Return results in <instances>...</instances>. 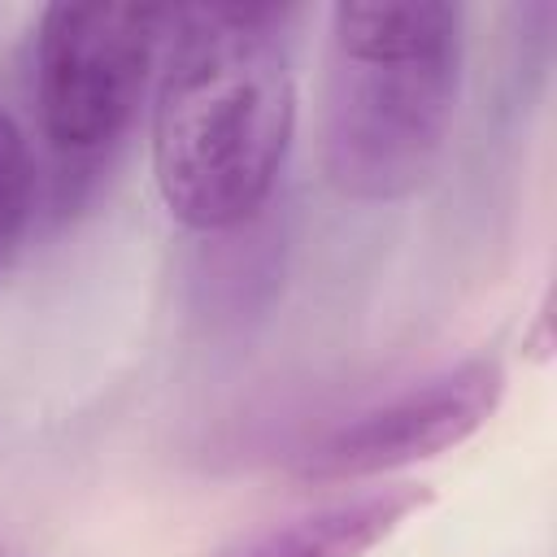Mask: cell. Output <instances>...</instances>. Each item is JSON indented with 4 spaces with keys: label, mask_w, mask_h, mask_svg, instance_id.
I'll use <instances>...</instances> for the list:
<instances>
[{
    "label": "cell",
    "mask_w": 557,
    "mask_h": 557,
    "mask_svg": "<svg viewBox=\"0 0 557 557\" xmlns=\"http://www.w3.org/2000/svg\"><path fill=\"white\" fill-rule=\"evenodd\" d=\"M457 91V4H335L318 122L326 183L357 205H387L418 191L444 157Z\"/></svg>",
    "instance_id": "cell-2"
},
{
    "label": "cell",
    "mask_w": 557,
    "mask_h": 557,
    "mask_svg": "<svg viewBox=\"0 0 557 557\" xmlns=\"http://www.w3.org/2000/svg\"><path fill=\"white\" fill-rule=\"evenodd\" d=\"M274 4L174 9L152 109V170L165 209L191 231L261 213L287 161L296 87Z\"/></svg>",
    "instance_id": "cell-1"
},
{
    "label": "cell",
    "mask_w": 557,
    "mask_h": 557,
    "mask_svg": "<svg viewBox=\"0 0 557 557\" xmlns=\"http://www.w3.org/2000/svg\"><path fill=\"white\" fill-rule=\"evenodd\" d=\"M30 183H35V170H30L26 135L13 122V113L0 104V248L17 235V226L26 218Z\"/></svg>",
    "instance_id": "cell-6"
},
{
    "label": "cell",
    "mask_w": 557,
    "mask_h": 557,
    "mask_svg": "<svg viewBox=\"0 0 557 557\" xmlns=\"http://www.w3.org/2000/svg\"><path fill=\"white\" fill-rule=\"evenodd\" d=\"M500 396H505L500 361L492 357L461 361L331 426L322 440H313L300 453L296 474L309 483H352V479L405 470L413 461H431L466 444L496 413Z\"/></svg>",
    "instance_id": "cell-4"
},
{
    "label": "cell",
    "mask_w": 557,
    "mask_h": 557,
    "mask_svg": "<svg viewBox=\"0 0 557 557\" xmlns=\"http://www.w3.org/2000/svg\"><path fill=\"white\" fill-rule=\"evenodd\" d=\"M0 557H17V553H9V548H0Z\"/></svg>",
    "instance_id": "cell-7"
},
{
    "label": "cell",
    "mask_w": 557,
    "mask_h": 557,
    "mask_svg": "<svg viewBox=\"0 0 557 557\" xmlns=\"http://www.w3.org/2000/svg\"><path fill=\"white\" fill-rule=\"evenodd\" d=\"M174 9L48 4L35 35V104L61 157L104 152L135 117Z\"/></svg>",
    "instance_id": "cell-3"
},
{
    "label": "cell",
    "mask_w": 557,
    "mask_h": 557,
    "mask_svg": "<svg viewBox=\"0 0 557 557\" xmlns=\"http://www.w3.org/2000/svg\"><path fill=\"white\" fill-rule=\"evenodd\" d=\"M426 505L431 487L422 483L374 487L235 535L213 557H366Z\"/></svg>",
    "instance_id": "cell-5"
}]
</instances>
